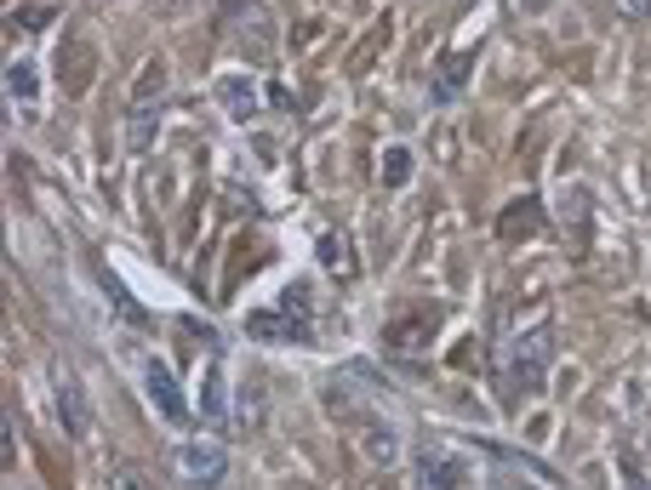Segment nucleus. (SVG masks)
<instances>
[{
	"instance_id": "f257e3e1",
	"label": "nucleus",
	"mask_w": 651,
	"mask_h": 490,
	"mask_svg": "<svg viewBox=\"0 0 651 490\" xmlns=\"http://www.w3.org/2000/svg\"><path fill=\"white\" fill-rule=\"evenodd\" d=\"M246 337H258V343H309V337H315L309 286H286L281 297H274V308L246 314Z\"/></svg>"
},
{
	"instance_id": "f03ea898",
	"label": "nucleus",
	"mask_w": 651,
	"mask_h": 490,
	"mask_svg": "<svg viewBox=\"0 0 651 490\" xmlns=\"http://www.w3.org/2000/svg\"><path fill=\"white\" fill-rule=\"evenodd\" d=\"M548 354H555V331H548V325L520 331V337L509 343V354H504V371H509V382H514V389H543Z\"/></svg>"
},
{
	"instance_id": "7ed1b4c3",
	"label": "nucleus",
	"mask_w": 651,
	"mask_h": 490,
	"mask_svg": "<svg viewBox=\"0 0 651 490\" xmlns=\"http://www.w3.org/2000/svg\"><path fill=\"white\" fill-rule=\"evenodd\" d=\"M171 474L189 490H217L223 474H229V451H223V440H189L171 451Z\"/></svg>"
},
{
	"instance_id": "20e7f679",
	"label": "nucleus",
	"mask_w": 651,
	"mask_h": 490,
	"mask_svg": "<svg viewBox=\"0 0 651 490\" xmlns=\"http://www.w3.org/2000/svg\"><path fill=\"white\" fill-rule=\"evenodd\" d=\"M143 394H149V405H155L171 428L189 422V399H184V389H178V377H171L166 359H149V366H143Z\"/></svg>"
},
{
	"instance_id": "39448f33",
	"label": "nucleus",
	"mask_w": 651,
	"mask_h": 490,
	"mask_svg": "<svg viewBox=\"0 0 651 490\" xmlns=\"http://www.w3.org/2000/svg\"><path fill=\"white\" fill-rule=\"evenodd\" d=\"M58 417H63V428L74 433V440L92 433V405H86V389H81L74 371H58Z\"/></svg>"
},
{
	"instance_id": "423d86ee",
	"label": "nucleus",
	"mask_w": 651,
	"mask_h": 490,
	"mask_svg": "<svg viewBox=\"0 0 651 490\" xmlns=\"http://www.w3.org/2000/svg\"><path fill=\"white\" fill-rule=\"evenodd\" d=\"M315 251H320V268L332 279H343V286H348V279H360V256H355V240H348V235H320Z\"/></svg>"
},
{
	"instance_id": "0eeeda50",
	"label": "nucleus",
	"mask_w": 651,
	"mask_h": 490,
	"mask_svg": "<svg viewBox=\"0 0 651 490\" xmlns=\"http://www.w3.org/2000/svg\"><path fill=\"white\" fill-rule=\"evenodd\" d=\"M200 417H206V428H223L229 422V382H223V366L212 359L206 377H200Z\"/></svg>"
},
{
	"instance_id": "6e6552de",
	"label": "nucleus",
	"mask_w": 651,
	"mask_h": 490,
	"mask_svg": "<svg viewBox=\"0 0 651 490\" xmlns=\"http://www.w3.org/2000/svg\"><path fill=\"white\" fill-rule=\"evenodd\" d=\"M217 103L229 109L235 120H252L258 115V86H252V74H223L217 81Z\"/></svg>"
},
{
	"instance_id": "1a4fd4ad",
	"label": "nucleus",
	"mask_w": 651,
	"mask_h": 490,
	"mask_svg": "<svg viewBox=\"0 0 651 490\" xmlns=\"http://www.w3.org/2000/svg\"><path fill=\"white\" fill-rule=\"evenodd\" d=\"M412 490H458V468L440 451H423L412 462Z\"/></svg>"
},
{
	"instance_id": "9d476101",
	"label": "nucleus",
	"mask_w": 651,
	"mask_h": 490,
	"mask_svg": "<svg viewBox=\"0 0 651 490\" xmlns=\"http://www.w3.org/2000/svg\"><path fill=\"white\" fill-rule=\"evenodd\" d=\"M7 92H12V103H23V109H35V103H40V74H35L29 58L7 63Z\"/></svg>"
},
{
	"instance_id": "9b49d317",
	"label": "nucleus",
	"mask_w": 651,
	"mask_h": 490,
	"mask_svg": "<svg viewBox=\"0 0 651 490\" xmlns=\"http://www.w3.org/2000/svg\"><path fill=\"white\" fill-rule=\"evenodd\" d=\"M463 81H469V51H452V58L440 63V81L429 86V92H435V103H452V97L463 92Z\"/></svg>"
},
{
	"instance_id": "f8f14e48",
	"label": "nucleus",
	"mask_w": 651,
	"mask_h": 490,
	"mask_svg": "<svg viewBox=\"0 0 651 490\" xmlns=\"http://www.w3.org/2000/svg\"><path fill=\"white\" fill-rule=\"evenodd\" d=\"M155 120H161V103L138 97V103H132V120H127V143H132V148H149V138H155Z\"/></svg>"
},
{
	"instance_id": "ddd939ff",
	"label": "nucleus",
	"mask_w": 651,
	"mask_h": 490,
	"mask_svg": "<svg viewBox=\"0 0 651 490\" xmlns=\"http://www.w3.org/2000/svg\"><path fill=\"white\" fill-rule=\"evenodd\" d=\"M360 445H366L371 462H394V456H400L394 428H383V422H360Z\"/></svg>"
},
{
	"instance_id": "4468645a",
	"label": "nucleus",
	"mask_w": 651,
	"mask_h": 490,
	"mask_svg": "<svg viewBox=\"0 0 651 490\" xmlns=\"http://www.w3.org/2000/svg\"><path fill=\"white\" fill-rule=\"evenodd\" d=\"M104 297H109V308H115L120 320H132V325H143V320H149V314H143V302H138L127 286H120L115 274H104Z\"/></svg>"
},
{
	"instance_id": "2eb2a0df",
	"label": "nucleus",
	"mask_w": 651,
	"mask_h": 490,
	"mask_svg": "<svg viewBox=\"0 0 651 490\" xmlns=\"http://www.w3.org/2000/svg\"><path fill=\"white\" fill-rule=\"evenodd\" d=\"M406 183H412V148L394 143V148L383 154V189H406Z\"/></svg>"
},
{
	"instance_id": "dca6fc26",
	"label": "nucleus",
	"mask_w": 651,
	"mask_h": 490,
	"mask_svg": "<svg viewBox=\"0 0 651 490\" xmlns=\"http://www.w3.org/2000/svg\"><path fill=\"white\" fill-rule=\"evenodd\" d=\"M104 490H155V485H149V474H143V468L120 462V468H104Z\"/></svg>"
},
{
	"instance_id": "f3484780",
	"label": "nucleus",
	"mask_w": 651,
	"mask_h": 490,
	"mask_svg": "<svg viewBox=\"0 0 651 490\" xmlns=\"http://www.w3.org/2000/svg\"><path fill=\"white\" fill-rule=\"evenodd\" d=\"M617 7H623V17H646L651 0H617Z\"/></svg>"
}]
</instances>
